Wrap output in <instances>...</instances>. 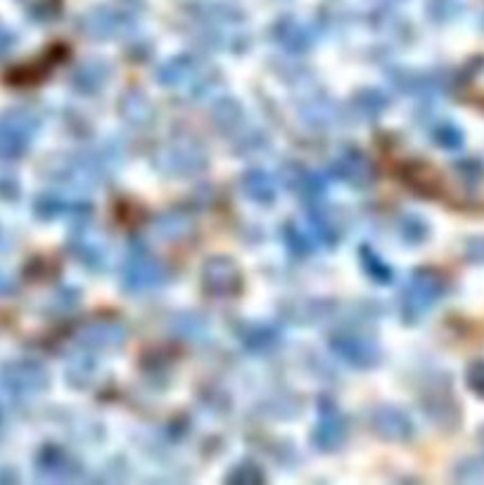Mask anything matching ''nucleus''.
<instances>
[{
  "mask_svg": "<svg viewBox=\"0 0 484 485\" xmlns=\"http://www.w3.org/2000/svg\"><path fill=\"white\" fill-rule=\"evenodd\" d=\"M444 282L432 272H418L416 277H411L409 284L402 291V313L409 320L423 317L432 305L437 304V298L442 297Z\"/></svg>",
  "mask_w": 484,
  "mask_h": 485,
  "instance_id": "nucleus-1",
  "label": "nucleus"
},
{
  "mask_svg": "<svg viewBox=\"0 0 484 485\" xmlns=\"http://www.w3.org/2000/svg\"><path fill=\"white\" fill-rule=\"evenodd\" d=\"M166 280V270L162 261L155 258L150 251L136 249L131 251L126 263H123V284L133 291H150Z\"/></svg>",
  "mask_w": 484,
  "mask_h": 485,
  "instance_id": "nucleus-2",
  "label": "nucleus"
},
{
  "mask_svg": "<svg viewBox=\"0 0 484 485\" xmlns=\"http://www.w3.org/2000/svg\"><path fill=\"white\" fill-rule=\"evenodd\" d=\"M34 133V119L27 114H10L0 119V159L21 155Z\"/></svg>",
  "mask_w": 484,
  "mask_h": 485,
  "instance_id": "nucleus-3",
  "label": "nucleus"
},
{
  "mask_svg": "<svg viewBox=\"0 0 484 485\" xmlns=\"http://www.w3.org/2000/svg\"><path fill=\"white\" fill-rule=\"evenodd\" d=\"M207 76H209V69L198 64L192 57H178V60L164 64L162 71H159V81L171 86V88H195V86L209 83Z\"/></svg>",
  "mask_w": 484,
  "mask_h": 485,
  "instance_id": "nucleus-4",
  "label": "nucleus"
},
{
  "mask_svg": "<svg viewBox=\"0 0 484 485\" xmlns=\"http://www.w3.org/2000/svg\"><path fill=\"white\" fill-rule=\"evenodd\" d=\"M202 284L212 297H231L240 289V272L228 258H212L202 270Z\"/></svg>",
  "mask_w": 484,
  "mask_h": 485,
  "instance_id": "nucleus-5",
  "label": "nucleus"
},
{
  "mask_svg": "<svg viewBox=\"0 0 484 485\" xmlns=\"http://www.w3.org/2000/svg\"><path fill=\"white\" fill-rule=\"evenodd\" d=\"M333 348L337 351V355L344 357L347 363L356 364V367H369L378 360V346L366 334L342 331L333 339Z\"/></svg>",
  "mask_w": 484,
  "mask_h": 485,
  "instance_id": "nucleus-6",
  "label": "nucleus"
},
{
  "mask_svg": "<svg viewBox=\"0 0 484 485\" xmlns=\"http://www.w3.org/2000/svg\"><path fill=\"white\" fill-rule=\"evenodd\" d=\"M373 426L380 436L389 440H403L411 436V422L409 417L392 407H382L373 414Z\"/></svg>",
  "mask_w": 484,
  "mask_h": 485,
  "instance_id": "nucleus-7",
  "label": "nucleus"
},
{
  "mask_svg": "<svg viewBox=\"0 0 484 485\" xmlns=\"http://www.w3.org/2000/svg\"><path fill=\"white\" fill-rule=\"evenodd\" d=\"M335 176L342 178L349 185H369L370 176H373V169H370L369 159H363L361 155L356 152H349V155L340 156L335 162Z\"/></svg>",
  "mask_w": 484,
  "mask_h": 485,
  "instance_id": "nucleus-8",
  "label": "nucleus"
},
{
  "mask_svg": "<svg viewBox=\"0 0 484 485\" xmlns=\"http://www.w3.org/2000/svg\"><path fill=\"white\" fill-rule=\"evenodd\" d=\"M72 249L79 256V261L89 265V268H100L105 263V258H107L105 242L93 232H79L74 237V242H72Z\"/></svg>",
  "mask_w": 484,
  "mask_h": 485,
  "instance_id": "nucleus-9",
  "label": "nucleus"
},
{
  "mask_svg": "<svg viewBox=\"0 0 484 485\" xmlns=\"http://www.w3.org/2000/svg\"><path fill=\"white\" fill-rule=\"evenodd\" d=\"M7 384L13 386L17 393H34L46 384V374L36 364H14L13 370L5 374Z\"/></svg>",
  "mask_w": 484,
  "mask_h": 485,
  "instance_id": "nucleus-10",
  "label": "nucleus"
},
{
  "mask_svg": "<svg viewBox=\"0 0 484 485\" xmlns=\"http://www.w3.org/2000/svg\"><path fill=\"white\" fill-rule=\"evenodd\" d=\"M316 443L323 450H333L335 445H340L344 439V422L337 412H323L321 422L316 424Z\"/></svg>",
  "mask_w": 484,
  "mask_h": 485,
  "instance_id": "nucleus-11",
  "label": "nucleus"
},
{
  "mask_svg": "<svg viewBox=\"0 0 484 485\" xmlns=\"http://www.w3.org/2000/svg\"><path fill=\"white\" fill-rule=\"evenodd\" d=\"M123 330L115 322H96L83 331V341L89 348H112L122 344Z\"/></svg>",
  "mask_w": 484,
  "mask_h": 485,
  "instance_id": "nucleus-12",
  "label": "nucleus"
},
{
  "mask_svg": "<svg viewBox=\"0 0 484 485\" xmlns=\"http://www.w3.org/2000/svg\"><path fill=\"white\" fill-rule=\"evenodd\" d=\"M74 81L76 86H79V90H83V93H96V90H100V86L107 81V67L100 64V62H86V64H81V69L76 71Z\"/></svg>",
  "mask_w": 484,
  "mask_h": 485,
  "instance_id": "nucleus-13",
  "label": "nucleus"
},
{
  "mask_svg": "<svg viewBox=\"0 0 484 485\" xmlns=\"http://www.w3.org/2000/svg\"><path fill=\"white\" fill-rule=\"evenodd\" d=\"M242 189H245L247 195L257 199V202H268L276 195V185H273L271 178L267 173H261V171H252V173H247L245 180H242Z\"/></svg>",
  "mask_w": 484,
  "mask_h": 485,
  "instance_id": "nucleus-14",
  "label": "nucleus"
},
{
  "mask_svg": "<svg viewBox=\"0 0 484 485\" xmlns=\"http://www.w3.org/2000/svg\"><path fill=\"white\" fill-rule=\"evenodd\" d=\"M435 138L439 140V145H442V147H458V145H461V140H463V138H461V133H458L456 126H451V123H442V126L435 130Z\"/></svg>",
  "mask_w": 484,
  "mask_h": 485,
  "instance_id": "nucleus-15",
  "label": "nucleus"
},
{
  "mask_svg": "<svg viewBox=\"0 0 484 485\" xmlns=\"http://www.w3.org/2000/svg\"><path fill=\"white\" fill-rule=\"evenodd\" d=\"M468 381H471V386L475 389V391L482 393L484 396V363H480L472 367L471 374H468Z\"/></svg>",
  "mask_w": 484,
  "mask_h": 485,
  "instance_id": "nucleus-16",
  "label": "nucleus"
}]
</instances>
